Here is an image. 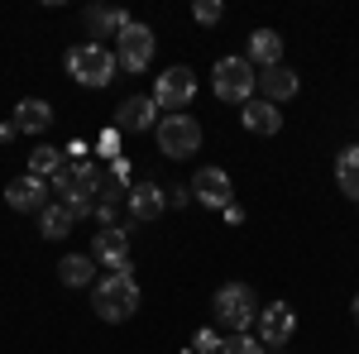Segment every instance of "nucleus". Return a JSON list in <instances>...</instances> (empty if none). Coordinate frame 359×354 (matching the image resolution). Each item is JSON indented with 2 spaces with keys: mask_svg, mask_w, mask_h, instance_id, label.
I'll use <instances>...</instances> for the list:
<instances>
[{
  "mask_svg": "<svg viewBox=\"0 0 359 354\" xmlns=\"http://www.w3.org/2000/svg\"><path fill=\"white\" fill-rule=\"evenodd\" d=\"M335 182H340V191H345L350 201H359V144L355 149H340V158H335Z\"/></svg>",
  "mask_w": 359,
  "mask_h": 354,
  "instance_id": "21",
  "label": "nucleus"
},
{
  "mask_svg": "<svg viewBox=\"0 0 359 354\" xmlns=\"http://www.w3.org/2000/svg\"><path fill=\"white\" fill-rule=\"evenodd\" d=\"M91 273H96V259H91V254H67V259L57 264V278H62L67 287H86Z\"/></svg>",
  "mask_w": 359,
  "mask_h": 354,
  "instance_id": "22",
  "label": "nucleus"
},
{
  "mask_svg": "<svg viewBox=\"0 0 359 354\" xmlns=\"http://www.w3.org/2000/svg\"><path fill=\"white\" fill-rule=\"evenodd\" d=\"M72 225H77V216H72L62 201H48V206L39 211V235H43V240H67Z\"/></svg>",
  "mask_w": 359,
  "mask_h": 354,
  "instance_id": "19",
  "label": "nucleus"
},
{
  "mask_svg": "<svg viewBox=\"0 0 359 354\" xmlns=\"http://www.w3.org/2000/svg\"><path fill=\"white\" fill-rule=\"evenodd\" d=\"M130 220H158L163 216V206H168V196L158 182H139V187H130Z\"/></svg>",
  "mask_w": 359,
  "mask_h": 354,
  "instance_id": "15",
  "label": "nucleus"
},
{
  "mask_svg": "<svg viewBox=\"0 0 359 354\" xmlns=\"http://www.w3.org/2000/svg\"><path fill=\"white\" fill-rule=\"evenodd\" d=\"M163 196H168V206H187L192 201V187H168Z\"/></svg>",
  "mask_w": 359,
  "mask_h": 354,
  "instance_id": "27",
  "label": "nucleus"
},
{
  "mask_svg": "<svg viewBox=\"0 0 359 354\" xmlns=\"http://www.w3.org/2000/svg\"><path fill=\"white\" fill-rule=\"evenodd\" d=\"M245 130L249 135H278V130H283V110L278 106H269V101H249L245 106Z\"/></svg>",
  "mask_w": 359,
  "mask_h": 354,
  "instance_id": "20",
  "label": "nucleus"
},
{
  "mask_svg": "<svg viewBox=\"0 0 359 354\" xmlns=\"http://www.w3.org/2000/svg\"><path fill=\"white\" fill-rule=\"evenodd\" d=\"M221 350H225V340L216 330H196L192 335V354H221Z\"/></svg>",
  "mask_w": 359,
  "mask_h": 354,
  "instance_id": "26",
  "label": "nucleus"
},
{
  "mask_svg": "<svg viewBox=\"0 0 359 354\" xmlns=\"http://www.w3.org/2000/svg\"><path fill=\"white\" fill-rule=\"evenodd\" d=\"M221 15H225L221 0H196V5H192V20H196V25H221Z\"/></svg>",
  "mask_w": 359,
  "mask_h": 354,
  "instance_id": "25",
  "label": "nucleus"
},
{
  "mask_svg": "<svg viewBox=\"0 0 359 354\" xmlns=\"http://www.w3.org/2000/svg\"><path fill=\"white\" fill-rule=\"evenodd\" d=\"M292 335H297V311H292L287 301L259 306V340H264V350H269V345H273V350H283Z\"/></svg>",
  "mask_w": 359,
  "mask_h": 354,
  "instance_id": "9",
  "label": "nucleus"
},
{
  "mask_svg": "<svg viewBox=\"0 0 359 354\" xmlns=\"http://www.w3.org/2000/svg\"><path fill=\"white\" fill-rule=\"evenodd\" d=\"M96 182H101V172L86 163V158H82V163H72V191L62 196V206H67L77 220L96 211Z\"/></svg>",
  "mask_w": 359,
  "mask_h": 354,
  "instance_id": "10",
  "label": "nucleus"
},
{
  "mask_svg": "<svg viewBox=\"0 0 359 354\" xmlns=\"http://www.w3.org/2000/svg\"><path fill=\"white\" fill-rule=\"evenodd\" d=\"M211 86H216V96H221V101L249 106V101H254V91H259V72H254V62H249V57H221V62H216V72H211Z\"/></svg>",
  "mask_w": 359,
  "mask_h": 354,
  "instance_id": "3",
  "label": "nucleus"
},
{
  "mask_svg": "<svg viewBox=\"0 0 359 354\" xmlns=\"http://www.w3.org/2000/svg\"><path fill=\"white\" fill-rule=\"evenodd\" d=\"M48 125H53V106H48V101L29 96V101L15 106V130H20V135H43Z\"/></svg>",
  "mask_w": 359,
  "mask_h": 354,
  "instance_id": "17",
  "label": "nucleus"
},
{
  "mask_svg": "<svg viewBox=\"0 0 359 354\" xmlns=\"http://www.w3.org/2000/svg\"><path fill=\"white\" fill-rule=\"evenodd\" d=\"M115 62L125 72H144L154 62V29L149 25H130L120 39H115Z\"/></svg>",
  "mask_w": 359,
  "mask_h": 354,
  "instance_id": "7",
  "label": "nucleus"
},
{
  "mask_svg": "<svg viewBox=\"0 0 359 354\" xmlns=\"http://www.w3.org/2000/svg\"><path fill=\"white\" fill-rule=\"evenodd\" d=\"M192 96H196L192 67H163V72H158V82H154V101H158V110H187Z\"/></svg>",
  "mask_w": 359,
  "mask_h": 354,
  "instance_id": "6",
  "label": "nucleus"
},
{
  "mask_svg": "<svg viewBox=\"0 0 359 354\" xmlns=\"http://www.w3.org/2000/svg\"><path fill=\"white\" fill-rule=\"evenodd\" d=\"M29 172H34V177H43V182H53L57 172H62V154L48 149V144H43V149H34V154H29Z\"/></svg>",
  "mask_w": 359,
  "mask_h": 354,
  "instance_id": "23",
  "label": "nucleus"
},
{
  "mask_svg": "<svg viewBox=\"0 0 359 354\" xmlns=\"http://www.w3.org/2000/svg\"><path fill=\"white\" fill-rule=\"evenodd\" d=\"M245 57L254 62V67H278V62H283V39H278L273 29H254Z\"/></svg>",
  "mask_w": 359,
  "mask_h": 354,
  "instance_id": "18",
  "label": "nucleus"
},
{
  "mask_svg": "<svg viewBox=\"0 0 359 354\" xmlns=\"http://www.w3.org/2000/svg\"><path fill=\"white\" fill-rule=\"evenodd\" d=\"M154 135H158V154H168V158H192L196 149H201L196 115H163Z\"/></svg>",
  "mask_w": 359,
  "mask_h": 354,
  "instance_id": "5",
  "label": "nucleus"
},
{
  "mask_svg": "<svg viewBox=\"0 0 359 354\" xmlns=\"http://www.w3.org/2000/svg\"><path fill=\"white\" fill-rule=\"evenodd\" d=\"M297 72H292V67H283V62H278V67H264V72H259V101H269V106H283V101H292V96H297Z\"/></svg>",
  "mask_w": 359,
  "mask_h": 354,
  "instance_id": "13",
  "label": "nucleus"
},
{
  "mask_svg": "<svg viewBox=\"0 0 359 354\" xmlns=\"http://www.w3.org/2000/svg\"><path fill=\"white\" fill-rule=\"evenodd\" d=\"M111 177H120V182H125V177H130V163H125V158H115V163H111Z\"/></svg>",
  "mask_w": 359,
  "mask_h": 354,
  "instance_id": "28",
  "label": "nucleus"
},
{
  "mask_svg": "<svg viewBox=\"0 0 359 354\" xmlns=\"http://www.w3.org/2000/svg\"><path fill=\"white\" fill-rule=\"evenodd\" d=\"M211 306H216V321L225 330H235V335H249V326L259 321V297H254L249 282H225Z\"/></svg>",
  "mask_w": 359,
  "mask_h": 354,
  "instance_id": "2",
  "label": "nucleus"
},
{
  "mask_svg": "<svg viewBox=\"0 0 359 354\" xmlns=\"http://www.w3.org/2000/svg\"><path fill=\"white\" fill-rule=\"evenodd\" d=\"M115 130H130V135H144V130H158V101L154 96H130L115 110Z\"/></svg>",
  "mask_w": 359,
  "mask_h": 354,
  "instance_id": "11",
  "label": "nucleus"
},
{
  "mask_svg": "<svg viewBox=\"0 0 359 354\" xmlns=\"http://www.w3.org/2000/svg\"><path fill=\"white\" fill-rule=\"evenodd\" d=\"M91 259L106 264L111 273H130V225H106L91 240Z\"/></svg>",
  "mask_w": 359,
  "mask_h": 354,
  "instance_id": "8",
  "label": "nucleus"
},
{
  "mask_svg": "<svg viewBox=\"0 0 359 354\" xmlns=\"http://www.w3.org/2000/svg\"><path fill=\"white\" fill-rule=\"evenodd\" d=\"M192 196L201 201V206L225 211V206H230V172H225V168H201V172L192 177Z\"/></svg>",
  "mask_w": 359,
  "mask_h": 354,
  "instance_id": "12",
  "label": "nucleus"
},
{
  "mask_svg": "<svg viewBox=\"0 0 359 354\" xmlns=\"http://www.w3.org/2000/svg\"><path fill=\"white\" fill-rule=\"evenodd\" d=\"M91 306H96L101 321H130V316L139 311L135 273H111V278H101V282L91 287Z\"/></svg>",
  "mask_w": 359,
  "mask_h": 354,
  "instance_id": "1",
  "label": "nucleus"
},
{
  "mask_svg": "<svg viewBox=\"0 0 359 354\" xmlns=\"http://www.w3.org/2000/svg\"><path fill=\"white\" fill-rule=\"evenodd\" d=\"M5 201H10L15 211H43V206H48V182L34 177V172H25V177H15V182L5 187Z\"/></svg>",
  "mask_w": 359,
  "mask_h": 354,
  "instance_id": "14",
  "label": "nucleus"
},
{
  "mask_svg": "<svg viewBox=\"0 0 359 354\" xmlns=\"http://www.w3.org/2000/svg\"><path fill=\"white\" fill-rule=\"evenodd\" d=\"M221 354H269V350H264V340H254V335H230Z\"/></svg>",
  "mask_w": 359,
  "mask_h": 354,
  "instance_id": "24",
  "label": "nucleus"
},
{
  "mask_svg": "<svg viewBox=\"0 0 359 354\" xmlns=\"http://www.w3.org/2000/svg\"><path fill=\"white\" fill-rule=\"evenodd\" d=\"M355 321H359V292H355Z\"/></svg>",
  "mask_w": 359,
  "mask_h": 354,
  "instance_id": "29",
  "label": "nucleus"
},
{
  "mask_svg": "<svg viewBox=\"0 0 359 354\" xmlns=\"http://www.w3.org/2000/svg\"><path fill=\"white\" fill-rule=\"evenodd\" d=\"M135 25V20H130V15H125V10H115V5H91V10H86V29H91V43H96V39H120V34H125V29Z\"/></svg>",
  "mask_w": 359,
  "mask_h": 354,
  "instance_id": "16",
  "label": "nucleus"
},
{
  "mask_svg": "<svg viewBox=\"0 0 359 354\" xmlns=\"http://www.w3.org/2000/svg\"><path fill=\"white\" fill-rule=\"evenodd\" d=\"M115 67L120 62H115V53L106 43H77V48H67V72L82 86H111Z\"/></svg>",
  "mask_w": 359,
  "mask_h": 354,
  "instance_id": "4",
  "label": "nucleus"
}]
</instances>
